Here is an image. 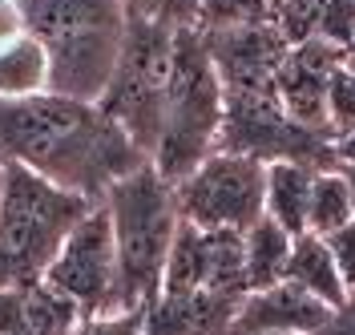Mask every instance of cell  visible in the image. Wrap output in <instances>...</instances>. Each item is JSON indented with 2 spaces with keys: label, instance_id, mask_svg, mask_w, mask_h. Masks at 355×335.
Returning a JSON list of instances; mask_svg holds the SVG:
<instances>
[{
  "label": "cell",
  "instance_id": "obj_1",
  "mask_svg": "<svg viewBox=\"0 0 355 335\" xmlns=\"http://www.w3.org/2000/svg\"><path fill=\"white\" fill-rule=\"evenodd\" d=\"M0 162L24 166L69 194L105 202L113 186L150 157L97 101L41 93L28 101H0Z\"/></svg>",
  "mask_w": 355,
  "mask_h": 335
},
{
  "label": "cell",
  "instance_id": "obj_2",
  "mask_svg": "<svg viewBox=\"0 0 355 335\" xmlns=\"http://www.w3.org/2000/svg\"><path fill=\"white\" fill-rule=\"evenodd\" d=\"M24 28L49 53V93L101 101L110 85L130 12L121 0H21Z\"/></svg>",
  "mask_w": 355,
  "mask_h": 335
},
{
  "label": "cell",
  "instance_id": "obj_3",
  "mask_svg": "<svg viewBox=\"0 0 355 335\" xmlns=\"http://www.w3.org/2000/svg\"><path fill=\"white\" fill-rule=\"evenodd\" d=\"M117 246V307H150L162 295V275L182 226L174 186L146 162L105 194Z\"/></svg>",
  "mask_w": 355,
  "mask_h": 335
},
{
  "label": "cell",
  "instance_id": "obj_4",
  "mask_svg": "<svg viewBox=\"0 0 355 335\" xmlns=\"http://www.w3.org/2000/svg\"><path fill=\"white\" fill-rule=\"evenodd\" d=\"M222 89L214 61L206 53L198 24H186L174 33V69H170V89H166V110H162V134L150 154L162 178L178 186L198 170L206 157L218 150L222 130Z\"/></svg>",
  "mask_w": 355,
  "mask_h": 335
},
{
  "label": "cell",
  "instance_id": "obj_5",
  "mask_svg": "<svg viewBox=\"0 0 355 335\" xmlns=\"http://www.w3.org/2000/svg\"><path fill=\"white\" fill-rule=\"evenodd\" d=\"M97 202L69 194L49 178L4 166L0 186V287L41 283L53 259L61 255L73 226L85 218Z\"/></svg>",
  "mask_w": 355,
  "mask_h": 335
},
{
  "label": "cell",
  "instance_id": "obj_6",
  "mask_svg": "<svg viewBox=\"0 0 355 335\" xmlns=\"http://www.w3.org/2000/svg\"><path fill=\"white\" fill-rule=\"evenodd\" d=\"M174 33L178 28L130 17L117 69L97 101L146 157L154 154L162 134V110H166L170 69H174Z\"/></svg>",
  "mask_w": 355,
  "mask_h": 335
},
{
  "label": "cell",
  "instance_id": "obj_7",
  "mask_svg": "<svg viewBox=\"0 0 355 335\" xmlns=\"http://www.w3.org/2000/svg\"><path fill=\"white\" fill-rule=\"evenodd\" d=\"M218 150L254 157L263 166H270V162H299V166H311V170H335V137L299 126L279 105L275 89L226 93Z\"/></svg>",
  "mask_w": 355,
  "mask_h": 335
},
{
  "label": "cell",
  "instance_id": "obj_8",
  "mask_svg": "<svg viewBox=\"0 0 355 335\" xmlns=\"http://www.w3.org/2000/svg\"><path fill=\"white\" fill-rule=\"evenodd\" d=\"M174 194L186 223L202 230H243L246 234L263 218L266 166L254 157L214 150L190 178L178 182Z\"/></svg>",
  "mask_w": 355,
  "mask_h": 335
},
{
  "label": "cell",
  "instance_id": "obj_9",
  "mask_svg": "<svg viewBox=\"0 0 355 335\" xmlns=\"http://www.w3.org/2000/svg\"><path fill=\"white\" fill-rule=\"evenodd\" d=\"M44 283L69 295L81 315H105L117 307V246L105 202H97L81 223L73 226L61 255L44 270Z\"/></svg>",
  "mask_w": 355,
  "mask_h": 335
},
{
  "label": "cell",
  "instance_id": "obj_10",
  "mask_svg": "<svg viewBox=\"0 0 355 335\" xmlns=\"http://www.w3.org/2000/svg\"><path fill=\"white\" fill-rule=\"evenodd\" d=\"M194 291H214L230 299L246 295L243 230H202L182 218L166 259L162 295H194Z\"/></svg>",
  "mask_w": 355,
  "mask_h": 335
},
{
  "label": "cell",
  "instance_id": "obj_11",
  "mask_svg": "<svg viewBox=\"0 0 355 335\" xmlns=\"http://www.w3.org/2000/svg\"><path fill=\"white\" fill-rule=\"evenodd\" d=\"M202 41H206V53H210L214 73H218L226 93L275 89V73L291 53L287 37L275 28V21L202 28Z\"/></svg>",
  "mask_w": 355,
  "mask_h": 335
},
{
  "label": "cell",
  "instance_id": "obj_12",
  "mask_svg": "<svg viewBox=\"0 0 355 335\" xmlns=\"http://www.w3.org/2000/svg\"><path fill=\"white\" fill-rule=\"evenodd\" d=\"M339 57H343V49L319 45V41L291 45V53L283 57V65L275 73V97L299 126L331 134L327 130V89L339 69Z\"/></svg>",
  "mask_w": 355,
  "mask_h": 335
},
{
  "label": "cell",
  "instance_id": "obj_13",
  "mask_svg": "<svg viewBox=\"0 0 355 335\" xmlns=\"http://www.w3.org/2000/svg\"><path fill=\"white\" fill-rule=\"evenodd\" d=\"M331 307L311 299L295 283H275L266 291H250L239 303L234 335H315L327 323Z\"/></svg>",
  "mask_w": 355,
  "mask_h": 335
},
{
  "label": "cell",
  "instance_id": "obj_14",
  "mask_svg": "<svg viewBox=\"0 0 355 335\" xmlns=\"http://www.w3.org/2000/svg\"><path fill=\"white\" fill-rule=\"evenodd\" d=\"M239 303L230 295H157L146 307V335H234Z\"/></svg>",
  "mask_w": 355,
  "mask_h": 335
},
{
  "label": "cell",
  "instance_id": "obj_15",
  "mask_svg": "<svg viewBox=\"0 0 355 335\" xmlns=\"http://www.w3.org/2000/svg\"><path fill=\"white\" fill-rule=\"evenodd\" d=\"M81 307L49 283L0 287V335H69Z\"/></svg>",
  "mask_w": 355,
  "mask_h": 335
},
{
  "label": "cell",
  "instance_id": "obj_16",
  "mask_svg": "<svg viewBox=\"0 0 355 335\" xmlns=\"http://www.w3.org/2000/svg\"><path fill=\"white\" fill-rule=\"evenodd\" d=\"M275 28L287 45H335L347 49L355 41V0H283L270 8Z\"/></svg>",
  "mask_w": 355,
  "mask_h": 335
},
{
  "label": "cell",
  "instance_id": "obj_17",
  "mask_svg": "<svg viewBox=\"0 0 355 335\" xmlns=\"http://www.w3.org/2000/svg\"><path fill=\"white\" fill-rule=\"evenodd\" d=\"M311 166L299 162H270L266 166V202L263 214L270 223H279L287 234H307V210H311V186H315Z\"/></svg>",
  "mask_w": 355,
  "mask_h": 335
},
{
  "label": "cell",
  "instance_id": "obj_18",
  "mask_svg": "<svg viewBox=\"0 0 355 335\" xmlns=\"http://www.w3.org/2000/svg\"><path fill=\"white\" fill-rule=\"evenodd\" d=\"M287 283H295L299 291H307L311 299L339 307L347 299V287L339 279V267L331 259V246L319 234H299L291 246V263H287Z\"/></svg>",
  "mask_w": 355,
  "mask_h": 335
},
{
  "label": "cell",
  "instance_id": "obj_19",
  "mask_svg": "<svg viewBox=\"0 0 355 335\" xmlns=\"http://www.w3.org/2000/svg\"><path fill=\"white\" fill-rule=\"evenodd\" d=\"M291 246L295 234H287L279 223L259 218L243 234V250H246V295L250 291H266L275 283H287V263H291Z\"/></svg>",
  "mask_w": 355,
  "mask_h": 335
},
{
  "label": "cell",
  "instance_id": "obj_20",
  "mask_svg": "<svg viewBox=\"0 0 355 335\" xmlns=\"http://www.w3.org/2000/svg\"><path fill=\"white\" fill-rule=\"evenodd\" d=\"M41 93H49V53L33 33H24L0 49V101H28Z\"/></svg>",
  "mask_w": 355,
  "mask_h": 335
},
{
  "label": "cell",
  "instance_id": "obj_21",
  "mask_svg": "<svg viewBox=\"0 0 355 335\" xmlns=\"http://www.w3.org/2000/svg\"><path fill=\"white\" fill-rule=\"evenodd\" d=\"M355 218V202H352V186L343 178V170H319L315 186H311V210H307V234L327 239L335 230Z\"/></svg>",
  "mask_w": 355,
  "mask_h": 335
},
{
  "label": "cell",
  "instance_id": "obj_22",
  "mask_svg": "<svg viewBox=\"0 0 355 335\" xmlns=\"http://www.w3.org/2000/svg\"><path fill=\"white\" fill-rule=\"evenodd\" d=\"M270 21V0H198V28Z\"/></svg>",
  "mask_w": 355,
  "mask_h": 335
},
{
  "label": "cell",
  "instance_id": "obj_23",
  "mask_svg": "<svg viewBox=\"0 0 355 335\" xmlns=\"http://www.w3.org/2000/svg\"><path fill=\"white\" fill-rule=\"evenodd\" d=\"M125 12L137 21H154L166 28H186L198 24V0H121Z\"/></svg>",
  "mask_w": 355,
  "mask_h": 335
},
{
  "label": "cell",
  "instance_id": "obj_24",
  "mask_svg": "<svg viewBox=\"0 0 355 335\" xmlns=\"http://www.w3.org/2000/svg\"><path fill=\"white\" fill-rule=\"evenodd\" d=\"M327 130L331 137H343L355 130V77L339 65L327 89Z\"/></svg>",
  "mask_w": 355,
  "mask_h": 335
},
{
  "label": "cell",
  "instance_id": "obj_25",
  "mask_svg": "<svg viewBox=\"0 0 355 335\" xmlns=\"http://www.w3.org/2000/svg\"><path fill=\"white\" fill-rule=\"evenodd\" d=\"M69 335H146V307L133 311H105V315H81Z\"/></svg>",
  "mask_w": 355,
  "mask_h": 335
},
{
  "label": "cell",
  "instance_id": "obj_26",
  "mask_svg": "<svg viewBox=\"0 0 355 335\" xmlns=\"http://www.w3.org/2000/svg\"><path fill=\"white\" fill-rule=\"evenodd\" d=\"M327 246H331V259L339 267V279H343L347 295H355V218L343 230L327 234Z\"/></svg>",
  "mask_w": 355,
  "mask_h": 335
},
{
  "label": "cell",
  "instance_id": "obj_27",
  "mask_svg": "<svg viewBox=\"0 0 355 335\" xmlns=\"http://www.w3.org/2000/svg\"><path fill=\"white\" fill-rule=\"evenodd\" d=\"M28 28H24V8L21 0H0V49L12 45L17 37H24Z\"/></svg>",
  "mask_w": 355,
  "mask_h": 335
},
{
  "label": "cell",
  "instance_id": "obj_28",
  "mask_svg": "<svg viewBox=\"0 0 355 335\" xmlns=\"http://www.w3.org/2000/svg\"><path fill=\"white\" fill-rule=\"evenodd\" d=\"M315 335H355V295H347L339 307H331L327 323H323Z\"/></svg>",
  "mask_w": 355,
  "mask_h": 335
},
{
  "label": "cell",
  "instance_id": "obj_29",
  "mask_svg": "<svg viewBox=\"0 0 355 335\" xmlns=\"http://www.w3.org/2000/svg\"><path fill=\"white\" fill-rule=\"evenodd\" d=\"M335 166L343 170H355V130L343 137H335Z\"/></svg>",
  "mask_w": 355,
  "mask_h": 335
},
{
  "label": "cell",
  "instance_id": "obj_30",
  "mask_svg": "<svg viewBox=\"0 0 355 335\" xmlns=\"http://www.w3.org/2000/svg\"><path fill=\"white\" fill-rule=\"evenodd\" d=\"M339 65H343V69H347V73L355 77V41H352L347 49H343V57H339Z\"/></svg>",
  "mask_w": 355,
  "mask_h": 335
},
{
  "label": "cell",
  "instance_id": "obj_31",
  "mask_svg": "<svg viewBox=\"0 0 355 335\" xmlns=\"http://www.w3.org/2000/svg\"><path fill=\"white\" fill-rule=\"evenodd\" d=\"M343 170V166H339ZM343 178H347V186H352V202H355V170H343Z\"/></svg>",
  "mask_w": 355,
  "mask_h": 335
},
{
  "label": "cell",
  "instance_id": "obj_32",
  "mask_svg": "<svg viewBox=\"0 0 355 335\" xmlns=\"http://www.w3.org/2000/svg\"><path fill=\"white\" fill-rule=\"evenodd\" d=\"M0 186H4V162H0Z\"/></svg>",
  "mask_w": 355,
  "mask_h": 335
},
{
  "label": "cell",
  "instance_id": "obj_33",
  "mask_svg": "<svg viewBox=\"0 0 355 335\" xmlns=\"http://www.w3.org/2000/svg\"><path fill=\"white\" fill-rule=\"evenodd\" d=\"M275 4H283V0H270V8H275Z\"/></svg>",
  "mask_w": 355,
  "mask_h": 335
}]
</instances>
